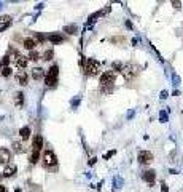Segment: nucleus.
I'll use <instances>...</instances> for the list:
<instances>
[{"label":"nucleus","instance_id":"obj_7","mask_svg":"<svg viewBox=\"0 0 183 192\" xmlns=\"http://www.w3.org/2000/svg\"><path fill=\"white\" fill-rule=\"evenodd\" d=\"M15 64H16V67H18V69H24V67H26L27 66V58L26 56H22V54H15Z\"/></svg>","mask_w":183,"mask_h":192},{"label":"nucleus","instance_id":"obj_22","mask_svg":"<svg viewBox=\"0 0 183 192\" xmlns=\"http://www.w3.org/2000/svg\"><path fill=\"white\" fill-rule=\"evenodd\" d=\"M10 74H11V69H10V66H5L3 69H2V75H3V77H8Z\"/></svg>","mask_w":183,"mask_h":192},{"label":"nucleus","instance_id":"obj_8","mask_svg":"<svg viewBox=\"0 0 183 192\" xmlns=\"http://www.w3.org/2000/svg\"><path fill=\"white\" fill-rule=\"evenodd\" d=\"M11 160V151L7 147H0V162L2 163H8Z\"/></svg>","mask_w":183,"mask_h":192},{"label":"nucleus","instance_id":"obj_3","mask_svg":"<svg viewBox=\"0 0 183 192\" xmlns=\"http://www.w3.org/2000/svg\"><path fill=\"white\" fill-rule=\"evenodd\" d=\"M99 67H100V63H99V61L94 59V58H89V59L86 61V64H85V72L89 74V75H94V74H97Z\"/></svg>","mask_w":183,"mask_h":192},{"label":"nucleus","instance_id":"obj_26","mask_svg":"<svg viewBox=\"0 0 183 192\" xmlns=\"http://www.w3.org/2000/svg\"><path fill=\"white\" fill-rule=\"evenodd\" d=\"M8 61H10V56H5V58H3V61H2V64L7 66V64H8Z\"/></svg>","mask_w":183,"mask_h":192},{"label":"nucleus","instance_id":"obj_17","mask_svg":"<svg viewBox=\"0 0 183 192\" xmlns=\"http://www.w3.org/2000/svg\"><path fill=\"white\" fill-rule=\"evenodd\" d=\"M22 103H24V95H22L21 91H18L16 95H15V104L19 107V106H22Z\"/></svg>","mask_w":183,"mask_h":192},{"label":"nucleus","instance_id":"obj_10","mask_svg":"<svg viewBox=\"0 0 183 192\" xmlns=\"http://www.w3.org/2000/svg\"><path fill=\"white\" fill-rule=\"evenodd\" d=\"M32 147H34V151H42V147H43V138L40 134H37L35 138H34V141H32Z\"/></svg>","mask_w":183,"mask_h":192},{"label":"nucleus","instance_id":"obj_18","mask_svg":"<svg viewBox=\"0 0 183 192\" xmlns=\"http://www.w3.org/2000/svg\"><path fill=\"white\" fill-rule=\"evenodd\" d=\"M19 136L22 139H27L29 136H30V128L29 127H22L21 130H19Z\"/></svg>","mask_w":183,"mask_h":192},{"label":"nucleus","instance_id":"obj_15","mask_svg":"<svg viewBox=\"0 0 183 192\" xmlns=\"http://www.w3.org/2000/svg\"><path fill=\"white\" fill-rule=\"evenodd\" d=\"M43 74H45V71H43L42 67H34V69H32V77L35 80H40L43 77Z\"/></svg>","mask_w":183,"mask_h":192},{"label":"nucleus","instance_id":"obj_4","mask_svg":"<svg viewBox=\"0 0 183 192\" xmlns=\"http://www.w3.org/2000/svg\"><path fill=\"white\" fill-rule=\"evenodd\" d=\"M43 163H45V166H54L58 163V157L54 155L53 151H45V154H43Z\"/></svg>","mask_w":183,"mask_h":192},{"label":"nucleus","instance_id":"obj_5","mask_svg":"<svg viewBox=\"0 0 183 192\" xmlns=\"http://www.w3.org/2000/svg\"><path fill=\"white\" fill-rule=\"evenodd\" d=\"M138 162H140L142 165H148L153 162V154H151L150 151H142L138 152Z\"/></svg>","mask_w":183,"mask_h":192},{"label":"nucleus","instance_id":"obj_27","mask_svg":"<svg viewBox=\"0 0 183 192\" xmlns=\"http://www.w3.org/2000/svg\"><path fill=\"white\" fill-rule=\"evenodd\" d=\"M161 190H162V192H167V190H169V187H167V186H166V184H162V187H161Z\"/></svg>","mask_w":183,"mask_h":192},{"label":"nucleus","instance_id":"obj_12","mask_svg":"<svg viewBox=\"0 0 183 192\" xmlns=\"http://www.w3.org/2000/svg\"><path fill=\"white\" fill-rule=\"evenodd\" d=\"M143 179H145L147 183L153 184V183H155V179H156V173H155L153 170H147V171H143Z\"/></svg>","mask_w":183,"mask_h":192},{"label":"nucleus","instance_id":"obj_28","mask_svg":"<svg viewBox=\"0 0 183 192\" xmlns=\"http://www.w3.org/2000/svg\"><path fill=\"white\" fill-rule=\"evenodd\" d=\"M0 192H7V187H3L2 184H0Z\"/></svg>","mask_w":183,"mask_h":192},{"label":"nucleus","instance_id":"obj_29","mask_svg":"<svg viewBox=\"0 0 183 192\" xmlns=\"http://www.w3.org/2000/svg\"><path fill=\"white\" fill-rule=\"evenodd\" d=\"M161 98H167V91H162L161 93Z\"/></svg>","mask_w":183,"mask_h":192},{"label":"nucleus","instance_id":"obj_2","mask_svg":"<svg viewBox=\"0 0 183 192\" xmlns=\"http://www.w3.org/2000/svg\"><path fill=\"white\" fill-rule=\"evenodd\" d=\"M138 72H140V67H138L137 64H124L123 69H121V74L124 75L126 80H132Z\"/></svg>","mask_w":183,"mask_h":192},{"label":"nucleus","instance_id":"obj_6","mask_svg":"<svg viewBox=\"0 0 183 192\" xmlns=\"http://www.w3.org/2000/svg\"><path fill=\"white\" fill-rule=\"evenodd\" d=\"M113 82H115V72L108 71V72H104L102 75H100V83H102L104 86L105 85H111Z\"/></svg>","mask_w":183,"mask_h":192},{"label":"nucleus","instance_id":"obj_25","mask_svg":"<svg viewBox=\"0 0 183 192\" xmlns=\"http://www.w3.org/2000/svg\"><path fill=\"white\" fill-rule=\"evenodd\" d=\"M35 37H37V39H38L40 42H43V40H45V39H48V37H45V35H43V34H35Z\"/></svg>","mask_w":183,"mask_h":192},{"label":"nucleus","instance_id":"obj_16","mask_svg":"<svg viewBox=\"0 0 183 192\" xmlns=\"http://www.w3.org/2000/svg\"><path fill=\"white\" fill-rule=\"evenodd\" d=\"M48 40L53 43H61V42H64V37L59 34H51V35H48Z\"/></svg>","mask_w":183,"mask_h":192},{"label":"nucleus","instance_id":"obj_11","mask_svg":"<svg viewBox=\"0 0 183 192\" xmlns=\"http://www.w3.org/2000/svg\"><path fill=\"white\" fill-rule=\"evenodd\" d=\"M16 82L19 83V85H22V86H26L27 85V74L24 72V71H19L16 74Z\"/></svg>","mask_w":183,"mask_h":192},{"label":"nucleus","instance_id":"obj_19","mask_svg":"<svg viewBox=\"0 0 183 192\" xmlns=\"http://www.w3.org/2000/svg\"><path fill=\"white\" fill-rule=\"evenodd\" d=\"M13 147H15V152H18V154L24 152V146H21V142H18V141L13 142Z\"/></svg>","mask_w":183,"mask_h":192},{"label":"nucleus","instance_id":"obj_9","mask_svg":"<svg viewBox=\"0 0 183 192\" xmlns=\"http://www.w3.org/2000/svg\"><path fill=\"white\" fill-rule=\"evenodd\" d=\"M11 23H13V19H11L10 16H7V15L0 18V32H3L5 29H8L11 26Z\"/></svg>","mask_w":183,"mask_h":192},{"label":"nucleus","instance_id":"obj_23","mask_svg":"<svg viewBox=\"0 0 183 192\" xmlns=\"http://www.w3.org/2000/svg\"><path fill=\"white\" fill-rule=\"evenodd\" d=\"M53 58V50H48V51H45V54H43V59L45 61H49Z\"/></svg>","mask_w":183,"mask_h":192},{"label":"nucleus","instance_id":"obj_30","mask_svg":"<svg viewBox=\"0 0 183 192\" xmlns=\"http://www.w3.org/2000/svg\"><path fill=\"white\" fill-rule=\"evenodd\" d=\"M0 67H2V64H0Z\"/></svg>","mask_w":183,"mask_h":192},{"label":"nucleus","instance_id":"obj_24","mask_svg":"<svg viewBox=\"0 0 183 192\" xmlns=\"http://www.w3.org/2000/svg\"><path fill=\"white\" fill-rule=\"evenodd\" d=\"M65 30H67V34H77V26H67Z\"/></svg>","mask_w":183,"mask_h":192},{"label":"nucleus","instance_id":"obj_21","mask_svg":"<svg viewBox=\"0 0 183 192\" xmlns=\"http://www.w3.org/2000/svg\"><path fill=\"white\" fill-rule=\"evenodd\" d=\"M29 59H32V61L40 59V54H38V51H30V54H29Z\"/></svg>","mask_w":183,"mask_h":192},{"label":"nucleus","instance_id":"obj_1","mask_svg":"<svg viewBox=\"0 0 183 192\" xmlns=\"http://www.w3.org/2000/svg\"><path fill=\"white\" fill-rule=\"evenodd\" d=\"M58 77H59V67L58 66H53L49 67L46 75H45V82H46V86H54L58 83Z\"/></svg>","mask_w":183,"mask_h":192},{"label":"nucleus","instance_id":"obj_20","mask_svg":"<svg viewBox=\"0 0 183 192\" xmlns=\"http://www.w3.org/2000/svg\"><path fill=\"white\" fill-rule=\"evenodd\" d=\"M30 163H37L38 162V151H32V155H30Z\"/></svg>","mask_w":183,"mask_h":192},{"label":"nucleus","instance_id":"obj_13","mask_svg":"<svg viewBox=\"0 0 183 192\" xmlns=\"http://www.w3.org/2000/svg\"><path fill=\"white\" fill-rule=\"evenodd\" d=\"M16 165H13V163H11V165H8L7 166V168H5V171H3V176L5 178H11V176H15V173H16Z\"/></svg>","mask_w":183,"mask_h":192},{"label":"nucleus","instance_id":"obj_14","mask_svg":"<svg viewBox=\"0 0 183 192\" xmlns=\"http://www.w3.org/2000/svg\"><path fill=\"white\" fill-rule=\"evenodd\" d=\"M35 45H37V42H35L34 39H30V37L24 39V42H22V47L27 48V50H32V51H34V47H35Z\"/></svg>","mask_w":183,"mask_h":192}]
</instances>
